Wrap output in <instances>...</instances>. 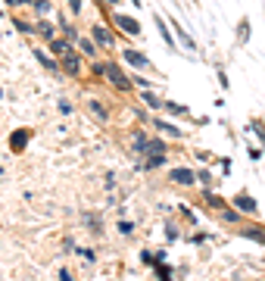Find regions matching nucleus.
<instances>
[{
    "label": "nucleus",
    "mask_w": 265,
    "mask_h": 281,
    "mask_svg": "<svg viewBox=\"0 0 265 281\" xmlns=\"http://www.w3.org/2000/svg\"><path fill=\"white\" fill-rule=\"evenodd\" d=\"M9 3H31V0H9Z\"/></svg>",
    "instance_id": "13"
},
{
    "label": "nucleus",
    "mask_w": 265,
    "mask_h": 281,
    "mask_svg": "<svg viewBox=\"0 0 265 281\" xmlns=\"http://www.w3.org/2000/svg\"><path fill=\"white\" fill-rule=\"evenodd\" d=\"M116 22H119V25H122L125 31H128V34H137V31H141V28H137V22H134L131 16H119Z\"/></svg>",
    "instance_id": "3"
},
{
    "label": "nucleus",
    "mask_w": 265,
    "mask_h": 281,
    "mask_svg": "<svg viewBox=\"0 0 265 281\" xmlns=\"http://www.w3.org/2000/svg\"><path fill=\"white\" fill-rule=\"evenodd\" d=\"M69 6H72V9H82V0H69Z\"/></svg>",
    "instance_id": "12"
},
{
    "label": "nucleus",
    "mask_w": 265,
    "mask_h": 281,
    "mask_svg": "<svg viewBox=\"0 0 265 281\" xmlns=\"http://www.w3.org/2000/svg\"><path fill=\"white\" fill-rule=\"evenodd\" d=\"M125 60H128V63H134V66H147V56H141V53H134V50H125Z\"/></svg>",
    "instance_id": "4"
},
{
    "label": "nucleus",
    "mask_w": 265,
    "mask_h": 281,
    "mask_svg": "<svg viewBox=\"0 0 265 281\" xmlns=\"http://www.w3.org/2000/svg\"><path fill=\"white\" fill-rule=\"evenodd\" d=\"M172 178H175L178 184H193V172L190 169H175V172H172Z\"/></svg>",
    "instance_id": "2"
},
{
    "label": "nucleus",
    "mask_w": 265,
    "mask_h": 281,
    "mask_svg": "<svg viewBox=\"0 0 265 281\" xmlns=\"http://www.w3.org/2000/svg\"><path fill=\"white\" fill-rule=\"evenodd\" d=\"M50 47H53V53H69V44L66 41H53Z\"/></svg>",
    "instance_id": "10"
},
{
    "label": "nucleus",
    "mask_w": 265,
    "mask_h": 281,
    "mask_svg": "<svg viewBox=\"0 0 265 281\" xmlns=\"http://www.w3.org/2000/svg\"><path fill=\"white\" fill-rule=\"evenodd\" d=\"M94 38H97L103 47H112V38H109V31H106V28H94Z\"/></svg>",
    "instance_id": "6"
},
{
    "label": "nucleus",
    "mask_w": 265,
    "mask_h": 281,
    "mask_svg": "<svg viewBox=\"0 0 265 281\" xmlns=\"http://www.w3.org/2000/svg\"><path fill=\"white\" fill-rule=\"evenodd\" d=\"M237 206H240V209H247V213H253V209H256V203H253L247 194H240V197H237Z\"/></svg>",
    "instance_id": "8"
},
{
    "label": "nucleus",
    "mask_w": 265,
    "mask_h": 281,
    "mask_svg": "<svg viewBox=\"0 0 265 281\" xmlns=\"http://www.w3.org/2000/svg\"><path fill=\"white\" fill-rule=\"evenodd\" d=\"M63 66L69 69V72H78V56H75V53H66V60H63Z\"/></svg>",
    "instance_id": "7"
},
{
    "label": "nucleus",
    "mask_w": 265,
    "mask_h": 281,
    "mask_svg": "<svg viewBox=\"0 0 265 281\" xmlns=\"http://www.w3.org/2000/svg\"><path fill=\"white\" fill-rule=\"evenodd\" d=\"M90 110H94V113L100 116V119H106V110H103V107H100V103H94V100H90Z\"/></svg>",
    "instance_id": "11"
},
{
    "label": "nucleus",
    "mask_w": 265,
    "mask_h": 281,
    "mask_svg": "<svg viewBox=\"0 0 265 281\" xmlns=\"http://www.w3.org/2000/svg\"><path fill=\"white\" fill-rule=\"evenodd\" d=\"M25 140H28V135H25V132H16V135H13V140H9V144H13V150L19 153V150L25 147Z\"/></svg>",
    "instance_id": "5"
},
{
    "label": "nucleus",
    "mask_w": 265,
    "mask_h": 281,
    "mask_svg": "<svg viewBox=\"0 0 265 281\" xmlns=\"http://www.w3.org/2000/svg\"><path fill=\"white\" fill-rule=\"evenodd\" d=\"M63 281H72V278H69V275H66V272H63Z\"/></svg>",
    "instance_id": "14"
},
{
    "label": "nucleus",
    "mask_w": 265,
    "mask_h": 281,
    "mask_svg": "<svg viewBox=\"0 0 265 281\" xmlns=\"http://www.w3.org/2000/svg\"><path fill=\"white\" fill-rule=\"evenodd\" d=\"M156 25H159V31H163V38L169 41V47H175V41H172V34H169V28H166V22H159V19H156Z\"/></svg>",
    "instance_id": "9"
},
{
    "label": "nucleus",
    "mask_w": 265,
    "mask_h": 281,
    "mask_svg": "<svg viewBox=\"0 0 265 281\" xmlns=\"http://www.w3.org/2000/svg\"><path fill=\"white\" fill-rule=\"evenodd\" d=\"M103 72H106V75H109L112 81H116V85H119V88H128V78H125V75L119 72V69H116V66H103Z\"/></svg>",
    "instance_id": "1"
}]
</instances>
